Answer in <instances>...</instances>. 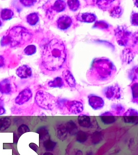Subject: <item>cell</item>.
Wrapping results in <instances>:
<instances>
[{
  "label": "cell",
  "mask_w": 138,
  "mask_h": 155,
  "mask_svg": "<svg viewBox=\"0 0 138 155\" xmlns=\"http://www.w3.org/2000/svg\"><path fill=\"white\" fill-rule=\"evenodd\" d=\"M66 58V49L63 43L57 39H53L43 48L42 65L48 71H57L62 67Z\"/></svg>",
  "instance_id": "1"
},
{
  "label": "cell",
  "mask_w": 138,
  "mask_h": 155,
  "mask_svg": "<svg viewBox=\"0 0 138 155\" xmlns=\"http://www.w3.org/2000/svg\"><path fill=\"white\" fill-rule=\"evenodd\" d=\"M116 67L106 58H98L93 61L87 73L89 82L95 84H103L111 81L116 74Z\"/></svg>",
  "instance_id": "2"
},
{
  "label": "cell",
  "mask_w": 138,
  "mask_h": 155,
  "mask_svg": "<svg viewBox=\"0 0 138 155\" xmlns=\"http://www.w3.org/2000/svg\"><path fill=\"white\" fill-rule=\"evenodd\" d=\"M31 37L32 35L25 28L15 26L11 30L7 36L3 38L2 44L10 45L12 47L20 46L28 42Z\"/></svg>",
  "instance_id": "3"
},
{
  "label": "cell",
  "mask_w": 138,
  "mask_h": 155,
  "mask_svg": "<svg viewBox=\"0 0 138 155\" xmlns=\"http://www.w3.org/2000/svg\"><path fill=\"white\" fill-rule=\"evenodd\" d=\"M35 100L39 107L45 110H52L56 105V101L54 97L43 91L37 92Z\"/></svg>",
  "instance_id": "4"
},
{
  "label": "cell",
  "mask_w": 138,
  "mask_h": 155,
  "mask_svg": "<svg viewBox=\"0 0 138 155\" xmlns=\"http://www.w3.org/2000/svg\"><path fill=\"white\" fill-rule=\"evenodd\" d=\"M64 108L71 114H77L82 112L83 110V104L78 101H65Z\"/></svg>",
  "instance_id": "5"
},
{
  "label": "cell",
  "mask_w": 138,
  "mask_h": 155,
  "mask_svg": "<svg viewBox=\"0 0 138 155\" xmlns=\"http://www.w3.org/2000/svg\"><path fill=\"white\" fill-rule=\"evenodd\" d=\"M15 88L12 78L5 79L0 82V93L2 94H11L14 92Z\"/></svg>",
  "instance_id": "6"
},
{
  "label": "cell",
  "mask_w": 138,
  "mask_h": 155,
  "mask_svg": "<svg viewBox=\"0 0 138 155\" xmlns=\"http://www.w3.org/2000/svg\"><path fill=\"white\" fill-rule=\"evenodd\" d=\"M32 93L29 88H26L20 92L15 99V104L21 105L29 101L32 98Z\"/></svg>",
  "instance_id": "7"
},
{
  "label": "cell",
  "mask_w": 138,
  "mask_h": 155,
  "mask_svg": "<svg viewBox=\"0 0 138 155\" xmlns=\"http://www.w3.org/2000/svg\"><path fill=\"white\" fill-rule=\"evenodd\" d=\"M104 94L109 100L119 99L121 96L120 89L116 86H110L105 88L104 91Z\"/></svg>",
  "instance_id": "8"
},
{
  "label": "cell",
  "mask_w": 138,
  "mask_h": 155,
  "mask_svg": "<svg viewBox=\"0 0 138 155\" xmlns=\"http://www.w3.org/2000/svg\"><path fill=\"white\" fill-rule=\"evenodd\" d=\"M88 103L91 107L94 110H99L102 108L105 104L102 98L94 94L89 96Z\"/></svg>",
  "instance_id": "9"
},
{
  "label": "cell",
  "mask_w": 138,
  "mask_h": 155,
  "mask_svg": "<svg viewBox=\"0 0 138 155\" xmlns=\"http://www.w3.org/2000/svg\"><path fill=\"white\" fill-rule=\"evenodd\" d=\"M138 119V111L135 109H129L123 114V121L126 123L134 124L137 122Z\"/></svg>",
  "instance_id": "10"
},
{
  "label": "cell",
  "mask_w": 138,
  "mask_h": 155,
  "mask_svg": "<svg viewBox=\"0 0 138 155\" xmlns=\"http://www.w3.org/2000/svg\"><path fill=\"white\" fill-rule=\"evenodd\" d=\"M55 134L57 138L61 141H64L67 139L68 133L66 130L65 124H58L56 127Z\"/></svg>",
  "instance_id": "11"
},
{
  "label": "cell",
  "mask_w": 138,
  "mask_h": 155,
  "mask_svg": "<svg viewBox=\"0 0 138 155\" xmlns=\"http://www.w3.org/2000/svg\"><path fill=\"white\" fill-rule=\"evenodd\" d=\"M72 24V19L69 16L66 15L61 16L57 21L58 27L62 30L68 28Z\"/></svg>",
  "instance_id": "12"
},
{
  "label": "cell",
  "mask_w": 138,
  "mask_h": 155,
  "mask_svg": "<svg viewBox=\"0 0 138 155\" xmlns=\"http://www.w3.org/2000/svg\"><path fill=\"white\" fill-rule=\"evenodd\" d=\"M100 122L105 125H109L114 123L116 120V117L112 112L107 111L102 114L99 117Z\"/></svg>",
  "instance_id": "13"
},
{
  "label": "cell",
  "mask_w": 138,
  "mask_h": 155,
  "mask_svg": "<svg viewBox=\"0 0 138 155\" xmlns=\"http://www.w3.org/2000/svg\"><path fill=\"white\" fill-rule=\"evenodd\" d=\"M16 74L20 78H29L32 76V70L31 68L27 65H22L17 70Z\"/></svg>",
  "instance_id": "14"
},
{
  "label": "cell",
  "mask_w": 138,
  "mask_h": 155,
  "mask_svg": "<svg viewBox=\"0 0 138 155\" xmlns=\"http://www.w3.org/2000/svg\"><path fill=\"white\" fill-rule=\"evenodd\" d=\"M77 121L80 127L85 128H89L93 127L91 117L86 115H81L77 118Z\"/></svg>",
  "instance_id": "15"
},
{
  "label": "cell",
  "mask_w": 138,
  "mask_h": 155,
  "mask_svg": "<svg viewBox=\"0 0 138 155\" xmlns=\"http://www.w3.org/2000/svg\"><path fill=\"white\" fill-rule=\"evenodd\" d=\"M77 19L82 22H93L96 19V16L91 13H80L77 15Z\"/></svg>",
  "instance_id": "16"
},
{
  "label": "cell",
  "mask_w": 138,
  "mask_h": 155,
  "mask_svg": "<svg viewBox=\"0 0 138 155\" xmlns=\"http://www.w3.org/2000/svg\"><path fill=\"white\" fill-rule=\"evenodd\" d=\"M66 130L71 136L76 135L78 132V128L76 122L72 120H70L65 124Z\"/></svg>",
  "instance_id": "17"
},
{
  "label": "cell",
  "mask_w": 138,
  "mask_h": 155,
  "mask_svg": "<svg viewBox=\"0 0 138 155\" xmlns=\"http://www.w3.org/2000/svg\"><path fill=\"white\" fill-rule=\"evenodd\" d=\"M36 133L39 134L40 140L44 141L47 139H50L49 131L47 127L42 126L39 128Z\"/></svg>",
  "instance_id": "18"
},
{
  "label": "cell",
  "mask_w": 138,
  "mask_h": 155,
  "mask_svg": "<svg viewBox=\"0 0 138 155\" xmlns=\"http://www.w3.org/2000/svg\"><path fill=\"white\" fill-rule=\"evenodd\" d=\"M12 121L9 117H5L0 118V131L7 130L11 125Z\"/></svg>",
  "instance_id": "19"
},
{
  "label": "cell",
  "mask_w": 138,
  "mask_h": 155,
  "mask_svg": "<svg viewBox=\"0 0 138 155\" xmlns=\"http://www.w3.org/2000/svg\"><path fill=\"white\" fill-rule=\"evenodd\" d=\"M112 113L115 114L117 116H121L124 113L125 111V108L122 104H113L111 106Z\"/></svg>",
  "instance_id": "20"
},
{
  "label": "cell",
  "mask_w": 138,
  "mask_h": 155,
  "mask_svg": "<svg viewBox=\"0 0 138 155\" xmlns=\"http://www.w3.org/2000/svg\"><path fill=\"white\" fill-rule=\"evenodd\" d=\"M56 142L53 141L50 139H47L43 142V147L48 152L54 151L56 147Z\"/></svg>",
  "instance_id": "21"
},
{
  "label": "cell",
  "mask_w": 138,
  "mask_h": 155,
  "mask_svg": "<svg viewBox=\"0 0 138 155\" xmlns=\"http://www.w3.org/2000/svg\"><path fill=\"white\" fill-rule=\"evenodd\" d=\"M63 77L67 84L71 87H76V82L75 78L71 72L69 71H66L64 74Z\"/></svg>",
  "instance_id": "22"
},
{
  "label": "cell",
  "mask_w": 138,
  "mask_h": 155,
  "mask_svg": "<svg viewBox=\"0 0 138 155\" xmlns=\"http://www.w3.org/2000/svg\"><path fill=\"white\" fill-rule=\"evenodd\" d=\"M88 139V134L83 131H78L76 134V140L79 143H85Z\"/></svg>",
  "instance_id": "23"
},
{
  "label": "cell",
  "mask_w": 138,
  "mask_h": 155,
  "mask_svg": "<svg viewBox=\"0 0 138 155\" xmlns=\"http://www.w3.org/2000/svg\"><path fill=\"white\" fill-rule=\"evenodd\" d=\"M48 84L50 87L61 88L63 86L64 82L61 78L58 77L48 82Z\"/></svg>",
  "instance_id": "24"
},
{
  "label": "cell",
  "mask_w": 138,
  "mask_h": 155,
  "mask_svg": "<svg viewBox=\"0 0 138 155\" xmlns=\"http://www.w3.org/2000/svg\"><path fill=\"white\" fill-rule=\"evenodd\" d=\"M66 3L63 1H56L52 7V9L57 12H62L66 7Z\"/></svg>",
  "instance_id": "25"
},
{
  "label": "cell",
  "mask_w": 138,
  "mask_h": 155,
  "mask_svg": "<svg viewBox=\"0 0 138 155\" xmlns=\"http://www.w3.org/2000/svg\"><path fill=\"white\" fill-rule=\"evenodd\" d=\"M27 21L29 24L31 25H35L39 20L38 14L36 13H31L27 16Z\"/></svg>",
  "instance_id": "26"
},
{
  "label": "cell",
  "mask_w": 138,
  "mask_h": 155,
  "mask_svg": "<svg viewBox=\"0 0 138 155\" xmlns=\"http://www.w3.org/2000/svg\"><path fill=\"white\" fill-rule=\"evenodd\" d=\"M14 15V13L11 10L6 8L2 11L1 13V18L3 20H9L13 18Z\"/></svg>",
  "instance_id": "27"
},
{
  "label": "cell",
  "mask_w": 138,
  "mask_h": 155,
  "mask_svg": "<svg viewBox=\"0 0 138 155\" xmlns=\"http://www.w3.org/2000/svg\"><path fill=\"white\" fill-rule=\"evenodd\" d=\"M92 142L94 144L99 143L102 140V135L100 132L95 131L92 137Z\"/></svg>",
  "instance_id": "28"
},
{
  "label": "cell",
  "mask_w": 138,
  "mask_h": 155,
  "mask_svg": "<svg viewBox=\"0 0 138 155\" xmlns=\"http://www.w3.org/2000/svg\"><path fill=\"white\" fill-rule=\"evenodd\" d=\"M68 4L70 9L72 11L77 10L79 7L80 2L78 1H69Z\"/></svg>",
  "instance_id": "29"
},
{
  "label": "cell",
  "mask_w": 138,
  "mask_h": 155,
  "mask_svg": "<svg viewBox=\"0 0 138 155\" xmlns=\"http://www.w3.org/2000/svg\"><path fill=\"white\" fill-rule=\"evenodd\" d=\"M30 131V129L28 126L26 124H22L18 129V133L20 136Z\"/></svg>",
  "instance_id": "30"
},
{
  "label": "cell",
  "mask_w": 138,
  "mask_h": 155,
  "mask_svg": "<svg viewBox=\"0 0 138 155\" xmlns=\"http://www.w3.org/2000/svg\"><path fill=\"white\" fill-rule=\"evenodd\" d=\"M36 51V47L34 45L28 46L24 50L25 54L28 55H31L34 54Z\"/></svg>",
  "instance_id": "31"
},
{
  "label": "cell",
  "mask_w": 138,
  "mask_h": 155,
  "mask_svg": "<svg viewBox=\"0 0 138 155\" xmlns=\"http://www.w3.org/2000/svg\"><path fill=\"white\" fill-rule=\"evenodd\" d=\"M132 92H133V101H134V102L137 103L138 97L137 84H135L133 86Z\"/></svg>",
  "instance_id": "32"
},
{
  "label": "cell",
  "mask_w": 138,
  "mask_h": 155,
  "mask_svg": "<svg viewBox=\"0 0 138 155\" xmlns=\"http://www.w3.org/2000/svg\"><path fill=\"white\" fill-rule=\"evenodd\" d=\"M20 2L25 7H30L33 5L35 2H37L35 1H31V0H26V1H21Z\"/></svg>",
  "instance_id": "33"
},
{
  "label": "cell",
  "mask_w": 138,
  "mask_h": 155,
  "mask_svg": "<svg viewBox=\"0 0 138 155\" xmlns=\"http://www.w3.org/2000/svg\"><path fill=\"white\" fill-rule=\"evenodd\" d=\"M6 110L4 107V103L3 100L0 98V116L5 114Z\"/></svg>",
  "instance_id": "34"
},
{
  "label": "cell",
  "mask_w": 138,
  "mask_h": 155,
  "mask_svg": "<svg viewBox=\"0 0 138 155\" xmlns=\"http://www.w3.org/2000/svg\"><path fill=\"white\" fill-rule=\"evenodd\" d=\"M29 147L32 150L37 152L38 150L39 147L36 144L34 143H31L29 144Z\"/></svg>",
  "instance_id": "35"
},
{
  "label": "cell",
  "mask_w": 138,
  "mask_h": 155,
  "mask_svg": "<svg viewBox=\"0 0 138 155\" xmlns=\"http://www.w3.org/2000/svg\"><path fill=\"white\" fill-rule=\"evenodd\" d=\"M5 64V60L4 58L2 56L0 55V68L4 66Z\"/></svg>",
  "instance_id": "36"
},
{
  "label": "cell",
  "mask_w": 138,
  "mask_h": 155,
  "mask_svg": "<svg viewBox=\"0 0 138 155\" xmlns=\"http://www.w3.org/2000/svg\"><path fill=\"white\" fill-rule=\"evenodd\" d=\"M72 155H83V153L81 150H77L75 151L74 153Z\"/></svg>",
  "instance_id": "37"
},
{
  "label": "cell",
  "mask_w": 138,
  "mask_h": 155,
  "mask_svg": "<svg viewBox=\"0 0 138 155\" xmlns=\"http://www.w3.org/2000/svg\"><path fill=\"white\" fill-rule=\"evenodd\" d=\"M19 138H18L17 135L15 134V133H14V143H17L18 140H19Z\"/></svg>",
  "instance_id": "38"
},
{
  "label": "cell",
  "mask_w": 138,
  "mask_h": 155,
  "mask_svg": "<svg viewBox=\"0 0 138 155\" xmlns=\"http://www.w3.org/2000/svg\"><path fill=\"white\" fill-rule=\"evenodd\" d=\"M43 155H54L52 153L50 152H46L43 154Z\"/></svg>",
  "instance_id": "39"
},
{
  "label": "cell",
  "mask_w": 138,
  "mask_h": 155,
  "mask_svg": "<svg viewBox=\"0 0 138 155\" xmlns=\"http://www.w3.org/2000/svg\"><path fill=\"white\" fill-rule=\"evenodd\" d=\"M86 155H93V153L91 151H88Z\"/></svg>",
  "instance_id": "40"
},
{
  "label": "cell",
  "mask_w": 138,
  "mask_h": 155,
  "mask_svg": "<svg viewBox=\"0 0 138 155\" xmlns=\"http://www.w3.org/2000/svg\"><path fill=\"white\" fill-rule=\"evenodd\" d=\"M2 21H1L0 20V26H1V25H2Z\"/></svg>",
  "instance_id": "41"
}]
</instances>
